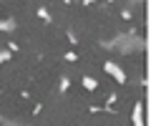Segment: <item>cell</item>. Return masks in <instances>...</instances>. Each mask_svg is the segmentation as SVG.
Wrapping results in <instances>:
<instances>
[{
	"instance_id": "6da1fadb",
	"label": "cell",
	"mask_w": 151,
	"mask_h": 126,
	"mask_svg": "<svg viewBox=\"0 0 151 126\" xmlns=\"http://www.w3.org/2000/svg\"><path fill=\"white\" fill-rule=\"evenodd\" d=\"M106 71H108V73H111V76H116V78H119V81H121V83H124V81H126V76H124V71H121V68H119V66H113V63H106Z\"/></svg>"
},
{
	"instance_id": "7a4b0ae2",
	"label": "cell",
	"mask_w": 151,
	"mask_h": 126,
	"mask_svg": "<svg viewBox=\"0 0 151 126\" xmlns=\"http://www.w3.org/2000/svg\"><path fill=\"white\" fill-rule=\"evenodd\" d=\"M83 86H86L88 91H96V88H98V83L93 81V78H88V76H86V78H83Z\"/></svg>"
},
{
	"instance_id": "3957f363",
	"label": "cell",
	"mask_w": 151,
	"mask_h": 126,
	"mask_svg": "<svg viewBox=\"0 0 151 126\" xmlns=\"http://www.w3.org/2000/svg\"><path fill=\"white\" fill-rule=\"evenodd\" d=\"M15 28V20H0V30H13Z\"/></svg>"
},
{
	"instance_id": "277c9868",
	"label": "cell",
	"mask_w": 151,
	"mask_h": 126,
	"mask_svg": "<svg viewBox=\"0 0 151 126\" xmlns=\"http://www.w3.org/2000/svg\"><path fill=\"white\" fill-rule=\"evenodd\" d=\"M134 124L136 126H144V121H141V106H136V111H134Z\"/></svg>"
}]
</instances>
